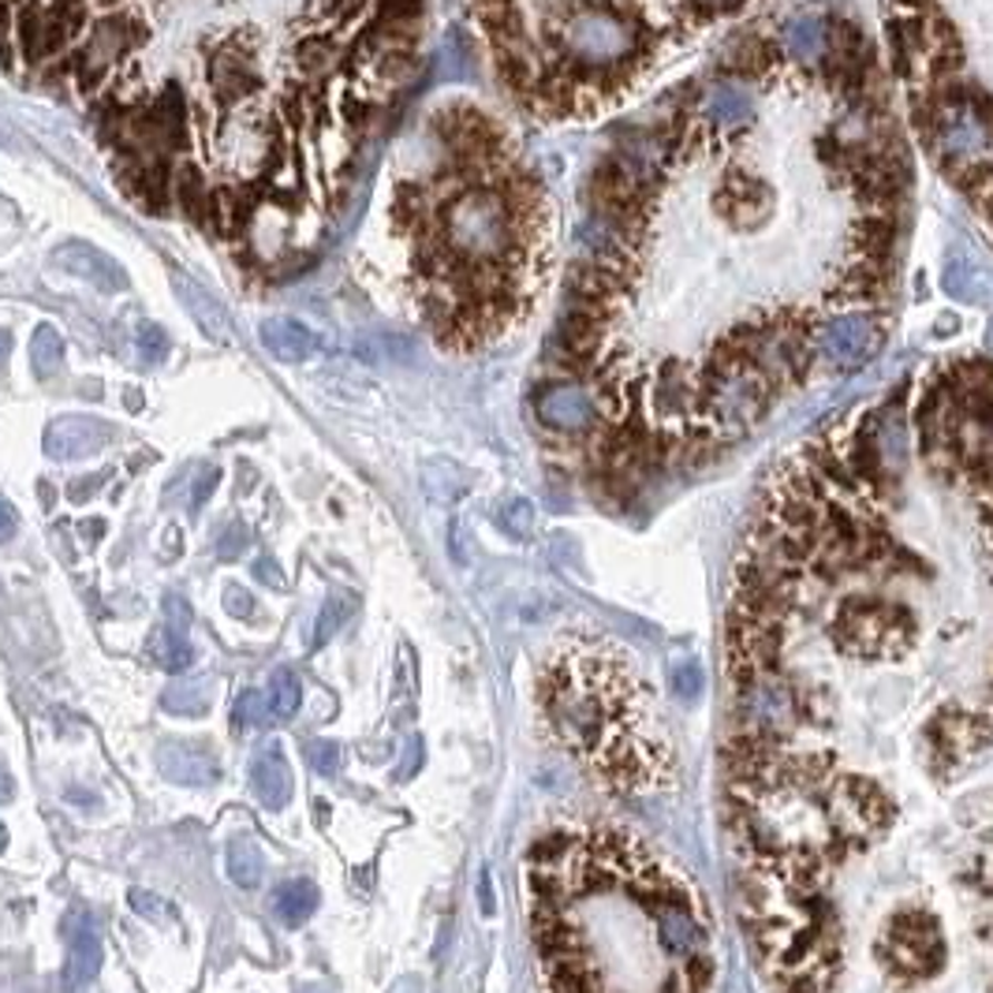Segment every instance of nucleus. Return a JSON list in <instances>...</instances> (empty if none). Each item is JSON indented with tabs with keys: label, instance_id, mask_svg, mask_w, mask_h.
<instances>
[{
	"label": "nucleus",
	"instance_id": "obj_1",
	"mask_svg": "<svg viewBox=\"0 0 993 993\" xmlns=\"http://www.w3.org/2000/svg\"><path fill=\"white\" fill-rule=\"evenodd\" d=\"M736 57L597 179L580 270L699 259L669 299L564 362L605 486L732 448L821 367H863L889 329L907 157L863 38L785 27Z\"/></svg>",
	"mask_w": 993,
	"mask_h": 993
},
{
	"label": "nucleus",
	"instance_id": "obj_2",
	"mask_svg": "<svg viewBox=\"0 0 993 993\" xmlns=\"http://www.w3.org/2000/svg\"><path fill=\"white\" fill-rule=\"evenodd\" d=\"M437 132L452 168L430 187H403L397 206L422 221V318L441 344L478 348L538 303L553 259L549 198L483 113H437Z\"/></svg>",
	"mask_w": 993,
	"mask_h": 993
},
{
	"label": "nucleus",
	"instance_id": "obj_3",
	"mask_svg": "<svg viewBox=\"0 0 993 993\" xmlns=\"http://www.w3.org/2000/svg\"><path fill=\"white\" fill-rule=\"evenodd\" d=\"M149 38L146 23L127 12H105L98 23L87 30L82 46L71 52V71L82 90H94L113 79V71L132 57V52Z\"/></svg>",
	"mask_w": 993,
	"mask_h": 993
},
{
	"label": "nucleus",
	"instance_id": "obj_4",
	"mask_svg": "<svg viewBox=\"0 0 993 993\" xmlns=\"http://www.w3.org/2000/svg\"><path fill=\"white\" fill-rule=\"evenodd\" d=\"M206 82L217 105H243L262 90V68L254 60V49L243 38L224 41L210 52Z\"/></svg>",
	"mask_w": 993,
	"mask_h": 993
},
{
	"label": "nucleus",
	"instance_id": "obj_5",
	"mask_svg": "<svg viewBox=\"0 0 993 993\" xmlns=\"http://www.w3.org/2000/svg\"><path fill=\"white\" fill-rule=\"evenodd\" d=\"M113 441V426L94 415H60L46 426L49 460H87Z\"/></svg>",
	"mask_w": 993,
	"mask_h": 993
},
{
	"label": "nucleus",
	"instance_id": "obj_6",
	"mask_svg": "<svg viewBox=\"0 0 993 993\" xmlns=\"http://www.w3.org/2000/svg\"><path fill=\"white\" fill-rule=\"evenodd\" d=\"M49 262L64 273L79 276V281H87L90 288H98V292H105V295H116V292H124V288H127V273L120 270V265H116L105 251L90 247V243H82V240L60 243V247L49 254Z\"/></svg>",
	"mask_w": 993,
	"mask_h": 993
},
{
	"label": "nucleus",
	"instance_id": "obj_7",
	"mask_svg": "<svg viewBox=\"0 0 993 993\" xmlns=\"http://www.w3.org/2000/svg\"><path fill=\"white\" fill-rule=\"evenodd\" d=\"M157 770H162V777H168V781H176V785L202 788V785H213L221 777V762H217V755H213L210 743L165 740V743H157Z\"/></svg>",
	"mask_w": 993,
	"mask_h": 993
},
{
	"label": "nucleus",
	"instance_id": "obj_8",
	"mask_svg": "<svg viewBox=\"0 0 993 993\" xmlns=\"http://www.w3.org/2000/svg\"><path fill=\"white\" fill-rule=\"evenodd\" d=\"M64 934H68V964H64V990L75 993L82 990L94 975L101 971V937L94 931L87 912H71L64 919Z\"/></svg>",
	"mask_w": 993,
	"mask_h": 993
},
{
	"label": "nucleus",
	"instance_id": "obj_9",
	"mask_svg": "<svg viewBox=\"0 0 993 993\" xmlns=\"http://www.w3.org/2000/svg\"><path fill=\"white\" fill-rule=\"evenodd\" d=\"M173 292H176L179 303H184V311L195 318V325L210 340H217V344H236V329H232V318L217 303V295H213L210 288H202L198 281H191L187 273L173 270Z\"/></svg>",
	"mask_w": 993,
	"mask_h": 993
},
{
	"label": "nucleus",
	"instance_id": "obj_10",
	"mask_svg": "<svg viewBox=\"0 0 993 993\" xmlns=\"http://www.w3.org/2000/svg\"><path fill=\"white\" fill-rule=\"evenodd\" d=\"M292 766H288V755L281 751V743H270L254 755L251 762V792L265 810H284L292 804Z\"/></svg>",
	"mask_w": 993,
	"mask_h": 993
},
{
	"label": "nucleus",
	"instance_id": "obj_11",
	"mask_svg": "<svg viewBox=\"0 0 993 993\" xmlns=\"http://www.w3.org/2000/svg\"><path fill=\"white\" fill-rule=\"evenodd\" d=\"M262 348L281 362H303L318 351V337L295 318H265L259 325Z\"/></svg>",
	"mask_w": 993,
	"mask_h": 993
},
{
	"label": "nucleus",
	"instance_id": "obj_12",
	"mask_svg": "<svg viewBox=\"0 0 993 993\" xmlns=\"http://www.w3.org/2000/svg\"><path fill=\"white\" fill-rule=\"evenodd\" d=\"M254 217V198L247 187H232V184H221L210 191V213L206 221L213 224V232L224 240H236L247 232V224Z\"/></svg>",
	"mask_w": 993,
	"mask_h": 993
},
{
	"label": "nucleus",
	"instance_id": "obj_13",
	"mask_svg": "<svg viewBox=\"0 0 993 993\" xmlns=\"http://www.w3.org/2000/svg\"><path fill=\"white\" fill-rule=\"evenodd\" d=\"M270 904H273V915L284 926H303L318 912V904H322V893H318V885L311 878H292L276 885Z\"/></svg>",
	"mask_w": 993,
	"mask_h": 993
},
{
	"label": "nucleus",
	"instance_id": "obj_14",
	"mask_svg": "<svg viewBox=\"0 0 993 993\" xmlns=\"http://www.w3.org/2000/svg\"><path fill=\"white\" fill-rule=\"evenodd\" d=\"M292 60L303 79H311V82L325 79V75L340 64V46H337V38L322 35V30H311V35H303L295 41Z\"/></svg>",
	"mask_w": 993,
	"mask_h": 993
},
{
	"label": "nucleus",
	"instance_id": "obj_15",
	"mask_svg": "<svg viewBox=\"0 0 993 993\" xmlns=\"http://www.w3.org/2000/svg\"><path fill=\"white\" fill-rule=\"evenodd\" d=\"M30 367L38 381H52L64 370V337L52 325H38L30 337Z\"/></svg>",
	"mask_w": 993,
	"mask_h": 993
},
{
	"label": "nucleus",
	"instance_id": "obj_16",
	"mask_svg": "<svg viewBox=\"0 0 993 993\" xmlns=\"http://www.w3.org/2000/svg\"><path fill=\"white\" fill-rule=\"evenodd\" d=\"M173 187H176L179 210H184L191 221H206V213H210V187H206V176L198 173V165H179L176 176H173Z\"/></svg>",
	"mask_w": 993,
	"mask_h": 993
},
{
	"label": "nucleus",
	"instance_id": "obj_17",
	"mask_svg": "<svg viewBox=\"0 0 993 993\" xmlns=\"http://www.w3.org/2000/svg\"><path fill=\"white\" fill-rule=\"evenodd\" d=\"M262 870H265V863H262L259 845L247 837L232 840L228 845V878L243 885V889H254V885L262 882Z\"/></svg>",
	"mask_w": 993,
	"mask_h": 993
},
{
	"label": "nucleus",
	"instance_id": "obj_18",
	"mask_svg": "<svg viewBox=\"0 0 993 993\" xmlns=\"http://www.w3.org/2000/svg\"><path fill=\"white\" fill-rule=\"evenodd\" d=\"M299 702H303V683H299L295 669H276L273 680H270V710L276 713L281 721L295 718Z\"/></svg>",
	"mask_w": 993,
	"mask_h": 993
},
{
	"label": "nucleus",
	"instance_id": "obj_19",
	"mask_svg": "<svg viewBox=\"0 0 993 993\" xmlns=\"http://www.w3.org/2000/svg\"><path fill=\"white\" fill-rule=\"evenodd\" d=\"M149 654L162 661V669H168V672H184L191 661H195V650H191V643H187V632H173V627L157 632V639L149 643Z\"/></svg>",
	"mask_w": 993,
	"mask_h": 993
},
{
	"label": "nucleus",
	"instance_id": "obj_20",
	"mask_svg": "<svg viewBox=\"0 0 993 993\" xmlns=\"http://www.w3.org/2000/svg\"><path fill=\"white\" fill-rule=\"evenodd\" d=\"M162 707L168 713H176V718H206L210 695H202L198 683H173V688H165Z\"/></svg>",
	"mask_w": 993,
	"mask_h": 993
},
{
	"label": "nucleus",
	"instance_id": "obj_21",
	"mask_svg": "<svg viewBox=\"0 0 993 993\" xmlns=\"http://www.w3.org/2000/svg\"><path fill=\"white\" fill-rule=\"evenodd\" d=\"M135 348L146 362H162L168 351H173V340H168V333L157 322H143L135 333Z\"/></svg>",
	"mask_w": 993,
	"mask_h": 993
},
{
	"label": "nucleus",
	"instance_id": "obj_22",
	"mask_svg": "<svg viewBox=\"0 0 993 993\" xmlns=\"http://www.w3.org/2000/svg\"><path fill=\"white\" fill-rule=\"evenodd\" d=\"M265 718V695L262 691H243L236 695V707H232V732H247Z\"/></svg>",
	"mask_w": 993,
	"mask_h": 993
},
{
	"label": "nucleus",
	"instance_id": "obj_23",
	"mask_svg": "<svg viewBox=\"0 0 993 993\" xmlns=\"http://www.w3.org/2000/svg\"><path fill=\"white\" fill-rule=\"evenodd\" d=\"M351 616V602H344V597H333V602H329L322 613H318V624H314V646H322V643H329V639L337 635V627L344 624Z\"/></svg>",
	"mask_w": 993,
	"mask_h": 993
},
{
	"label": "nucleus",
	"instance_id": "obj_24",
	"mask_svg": "<svg viewBox=\"0 0 993 993\" xmlns=\"http://www.w3.org/2000/svg\"><path fill=\"white\" fill-rule=\"evenodd\" d=\"M306 762L318 777H337L340 773V743L333 740H311L306 743Z\"/></svg>",
	"mask_w": 993,
	"mask_h": 993
},
{
	"label": "nucleus",
	"instance_id": "obj_25",
	"mask_svg": "<svg viewBox=\"0 0 993 993\" xmlns=\"http://www.w3.org/2000/svg\"><path fill=\"white\" fill-rule=\"evenodd\" d=\"M247 546H251V527H247V523H228L224 534L217 538V557L221 561H236V557L247 553Z\"/></svg>",
	"mask_w": 993,
	"mask_h": 993
},
{
	"label": "nucleus",
	"instance_id": "obj_26",
	"mask_svg": "<svg viewBox=\"0 0 993 993\" xmlns=\"http://www.w3.org/2000/svg\"><path fill=\"white\" fill-rule=\"evenodd\" d=\"M500 527H505L508 534H516V538H527L530 527H534V508L527 505V500H512V505L500 512Z\"/></svg>",
	"mask_w": 993,
	"mask_h": 993
},
{
	"label": "nucleus",
	"instance_id": "obj_27",
	"mask_svg": "<svg viewBox=\"0 0 993 993\" xmlns=\"http://www.w3.org/2000/svg\"><path fill=\"white\" fill-rule=\"evenodd\" d=\"M127 900H132L135 912H138V915H146V919H165V915H168L165 900H162V896H154V893L132 889V893H127Z\"/></svg>",
	"mask_w": 993,
	"mask_h": 993
},
{
	"label": "nucleus",
	"instance_id": "obj_28",
	"mask_svg": "<svg viewBox=\"0 0 993 993\" xmlns=\"http://www.w3.org/2000/svg\"><path fill=\"white\" fill-rule=\"evenodd\" d=\"M217 483H221V471H217V467H206V471L198 475L195 494H191V512H198L202 505H206V500L213 497V489H217Z\"/></svg>",
	"mask_w": 993,
	"mask_h": 993
},
{
	"label": "nucleus",
	"instance_id": "obj_29",
	"mask_svg": "<svg viewBox=\"0 0 993 993\" xmlns=\"http://www.w3.org/2000/svg\"><path fill=\"white\" fill-rule=\"evenodd\" d=\"M224 609H228L232 616H240V621H247L254 613V597L243 591V586H228V591H224Z\"/></svg>",
	"mask_w": 993,
	"mask_h": 993
},
{
	"label": "nucleus",
	"instance_id": "obj_30",
	"mask_svg": "<svg viewBox=\"0 0 993 993\" xmlns=\"http://www.w3.org/2000/svg\"><path fill=\"white\" fill-rule=\"evenodd\" d=\"M165 616H168V627H173V632H187V624H191V609H187L184 597H173V594H168V597H165Z\"/></svg>",
	"mask_w": 993,
	"mask_h": 993
},
{
	"label": "nucleus",
	"instance_id": "obj_31",
	"mask_svg": "<svg viewBox=\"0 0 993 993\" xmlns=\"http://www.w3.org/2000/svg\"><path fill=\"white\" fill-rule=\"evenodd\" d=\"M254 575H259L262 583H270L273 591H284V575H281V568H276V561H270V557H262V561H254Z\"/></svg>",
	"mask_w": 993,
	"mask_h": 993
},
{
	"label": "nucleus",
	"instance_id": "obj_32",
	"mask_svg": "<svg viewBox=\"0 0 993 993\" xmlns=\"http://www.w3.org/2000/svg\"><path fill=\"white\" fill-rule=\"evenodd\" d=\"M403 755H408V758H403V766L397 770V781H408V777H411L415 770H419V762H422V743H419V740H411V743H408V751H403Z\"/></svg>",
	"mask_w": 993,
	"mask_h": 993
},
{
	"label": "nucleus",
	"instance_id": "obj_33",
	"mask_svg": "<svg viewBox=\"0 0 993 993\" xmlns=\"http://www.w3.org/2000/svg\"><path fill=\"white\" fill-rule=\"evenodd\" d=\"M16 527H19V516H16V508L8 505V500H0V542H8L16 534Z\"/></svg>",
	"mask_w": 993,
	"mask_h": 993
},
{
	"label": "nucleus",
	"instance_id": "obj_34",
	"mask_svg": "<svg viewBox=\"0 0 993 993\" xmlns=\"http://www.w3.org/2000/svg\"><path fill=\"white\" fill-rule=\"evenodd\" d=\"M344 116L351 124H367V116H370V101H362V98H348L344 101Z\"/></svg>",
	"mask_w": 993,
	"mask_h": 993
},
{
	"label": "nucleus",
	"instance_id": "obj_35",
	"mask_svg": "<svg viewBox=\"0 0 993 993\" xmlns=\"http://www.w3.org/2000/svg\"><path fill=\"white\" fill-rule=\"evenodd\" d=\"M101 478H105V475H94V478H90V483H87V478H79V483H71V500H82V497H90V494H94V486H98V483H101Z\"/></svg>",
	"mask_w": 993,
	"mask_h": 993
},
{
	"label": "nucleus",
	"instance_id": "obj_36",
	"mask_svg": "<svg viewBox=\"0 0 993 993\" xmlns=\"http://www.w3.org/2000/svg\"><path fill=\"white\" fill-rule=\"evenodd\" d=\"M389 993H422V979H415V975H403V979H397L389 986Z\"/></svg>",
	"mask_w": 993,
	"mask_h": 993
},
{
	"label": "nucleus",
	"instance_id": "obj_37",
	"mask_svg": "<svg viewBox=\"0 0 993 993\" xmlns=\"http://www.w3.org/2000/svg\"><path fill=\"white\" fill-rule=\"evenodd\" d=\"M8 356H12V333L0 329V373H4V367H8Z\"/></svg>",
	"mask_w": 993,
	"mask_h": 993
},
{
	"label": "nucleus",
	"instance_id": "obj_38",
	"mask_svg": "<svg viewBox=\"0 0 993 993\" xmlns=\"http://www.w3.org/2000/svg\"><path fill=\"white\" fill-rule=\"evenodd\" d=\"M4 848H8V829L0 826V851H4Z\"/></svg>",
	"mask_w": 993,
	"mask_h": 993
},
{
	"label": "nucleus",
	"instance_id": "obj_39",
	"mask_svg": "<svg viewBox=\"0 0 993 993\" xmlns=\"http://www.w3.org/2000/svg\"><path fill=\"white\" fill-rule=\"evenodd\" d=\"M299 993H329V990H325V986H303Z\"/></svg>",
	"mask_w": 993,
	"mask_h": 993
}]
</instances>
